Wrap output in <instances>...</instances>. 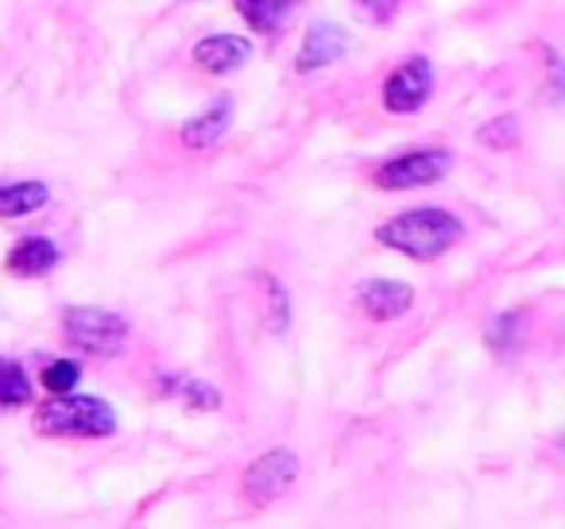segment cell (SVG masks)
Here are the masks:
<instances>
[{
  "mask_svg": "<svg viewBox=\"0 0 565 529\" xmlns=\"http://www.w3.org/2000/svg\"><path fill=\"white\" fill-rule=\"evenodd\" d=\"M55 263H58V248L51 240H43V236H28V240H20L9 251V271L24 274V279H40Z\"/></svg>",
  "mask_w": 565,
  "mask_h": 529,
  "instance_id": "30bf717a",
  "label": "cell"
},
{
  "mask_svg": "<svg viewBox=\"0 0 565 529\" xmlns=\"http://www.w3.org/2000/svg\"><path fill=\"white\" fill-rule=\"evenodd\" d=\"M228 120H233V105L228 101L210 105L202 117L182 125V143H186V148H210V143H217L221 136H225Z\"/></svg>",
  "mask_w": 565,
  "mask_h": 529,
  "instance_id": "8fae6325",
  "label": "cell"
},
{
  "mask_svg": "<svg viewBox=\"0 0 565 529\" xmlns=\"http://www.w3.org/2000/svg\"><path fill=\"white\" fill-rule=\"evenodd\" d=\"M241 9V17L248 20L256 32H279L287 20H291V0H241L236 4Z\"/></svg>",
  "mask_w": 565,
  "mask_h": 529,
  "instance_id": "7c38bea8",
  "label": "cell"
},
{
  "mask_svg": "<svg viewBox=\"0 0 565 529\" xmlns=\"http://www.w3.org/2000/svg\"><path fill=\"white\" fill-rule=\"evenodd\" d=\"M47 205V190L40 182H20V186H0V217H24Z\"/></svg>",
  "mask_w": 565,
  "mask_h": 529,
  "instance_id": "4fadbf2b",
  "label": "cell"
},
{
  "mask_svg": "<svg viewBox=\"0 0 565 529\" xmlns=\"http://www.w3.org/2000/svg\"><path fill=\"white\" fill-rule=\"evenodd\" d=\"M515 120H492V125L480 132V143H488V148H503V143H515Z\"/></svg>",
  "mask_w": 565,
  "mask_h": 529,
  "instance_id": "e0dca14e",
  "label": "cell"
},
{
  "mask_svg": "<svg viewBox=\"0 0 565 529\" xmlns=\"http://www.w3.org/2000/svg\"><path fill=\"white\" fill-rule=\"evenodd\" d=\"M295 479H299V456H295V452H267V456H259L256 464L244 472V495L259 506L275 503Z\"/></svg>",
  "mask_w": 565,
  "mask_h": 529,
  "instance_id": "277c9868",
  "label": "cell"
},
{
  "mask_svg": "<svg viewBox=\"0 0 565 529\" xmlns=\"http://www.w3.org/2000/svg\"><path fill=\"white\" fill-rule=\"evenodd\" d=\"M376 240L426 263V259H438L441 251H449L461 240V220L441 209H411L399 213L395 220H387L376 233Z\"/></svg>",
  "mask_w": 565,
  "mask_h": 529,
  "instance_id": "6da1fadb",
  "label": "cell"
},
{
  "mask_svg": "<svg viewBox=\"0 0 565 529\" xmlns=\"http://www.w3.org/2000/svg\"><path fill=\"white\" fill-rule=\"evenodd\" d=\"M415 302V290L407 282H395V279H372L361 287V310L372 313L380 321H392L399 317L403 310H411Z\"/></svg>",
  "mask_w": 565,
  "mask_h": 529,
  "instance_id": "ba28073f",
  "label": "cell"
},
{
  "mask_svg": "<svg viewBox=\"0 0 565 529\" xmlns=\"http://www.w3.org/2000/svg\"><path fill=\"white\" fill-rule=\"evenodd\" d=\"M63 328L71 344H78L82 352H94V356H117L128 336V321L105 310H66Z\"/></svg>",
  "mask_w": 565,
  "mask_h": 529,
  "instance_id": "3957f363",
  "label": "cell"
},
{
  "mask_svg": "<svg viewBox=\"0 0 565 529\" xmlns=\"http://www.w3.org/2000/svg\"><path fill=\"white\" fill-rule=\"evenodd\" d=\"M74 382H78V364H71V359H55V364L43 371V387L55 390V395H71Z\"/></svg>",
  "mask_w": 565,
  "mask_h": 529,
  "instance_id": "2e32d148",
  "label": "cell"
},
{
  "mask_svg": "<svg viewBox=\"0 0 565 529\" xmlns=\"http://www.w3.org/2000/svg\"><path fill=\"white\" fill-rule=\"evenodd\" d=\"M32 398V382H28L24 367L12 359H0V406H24Z\"/></svg>",
  "mask_w": 565,
  "mask_h": 529,
  "instance_id": "5bb4252c",
  "label": "cell"
},
{
  "mask_svg": "<svg viewBox=\"0 0 565 529\" xmlns=\"http://www.w3.org/2000/svg\"><path fill=\"white\" fill-rule=\"evenodd\" d=\"M35 429L43 436H109L117 429L113 406L102 398L71 395L35 410Z\"/></svg>",
  "mask_w": 565,
  "mask_h": 529,
  "instance_id": "7a4b0ae2",
  "label": "cell"
},
{
  "mask_svg": "<svg viewBox=\"0 0 565 529\" xmlns=\"http://www.w3.org/2000/svg\"><path fill=\"white\" fill-rule=\"evenodd\" d=\"M426 97H430V63H426V58L403 63L384 86L387 112H415V109H423Z\"/></svg>",
  "mask_w": 565,
  "mask_h": 529,
  "instance_id": "8992f818",
  "label": "cell"
},
{
  "mask_svg": "<svg viewBox=\"0 0 565 529\" xmlns=\"http://www.w3.org/2000/svg\"><path fill=\"white\" fill-rule=\"evenodd\" d=\"M167 395L186 398L190 406H202V410H213V406H217V395H213L210 387H202V382H194V379H179V375L167 379Z\"/></svg>",
  "mask_w": 565,
  "mask_h": 529,
  "instance_id": "9a60e30c",
  "label": "cell"
},
{
  "mask_svg": "<svg viewBox=\"0 0 565 529\" xmlns=\"http://www.w3.org/2000/svg\"><path fill=\"white\" fill-rule=\"evenodd\" d=\"M252 55V43L248 40H236V35H210L194 47V63L210 74H233L248 63Z\"/></svg>",
  "mask_w": 565,
  "mask_h": 529,
  "instance_id": "52a82bcc",
  "label": "cell"
},
{
  "mask_svg": "<svg viewBox=\"0 0 565 529\" xmlns=\"http://www.w3.org/2000/svg\"><path fill=\"white\" fill-rule=\"evenodd\" d=\"M345 47H349V40L338 24H315L299 51V71L310 74V71H318V66H330L333 58L345 55Z\"/></svg>",
  "mask_w": 565,
  "mask_h": 529,
  "instance_id": "9c48e42d",
  "label": "cell"
},
{
  "mask_svg": "<svg viewBox=\"0 0 565 529\" xmlns=\"http://www.w3.org/2000/svg\"><path fill=\"white\" fill-rule=\"evenodd\" d=\"M446 171H449L446 151H411V155H399L380 166L376 182L384 190H411V186H430Z\"/></svg>",
  "mask_w": 565,
  "mask_h": 529,
  "instance_id": "5b68a950",
  "label": "cell"
}]
</instances>
